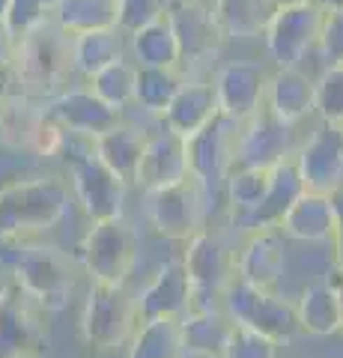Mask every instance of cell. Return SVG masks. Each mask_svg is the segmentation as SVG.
I'll list each match as a JSON object with an SVG mask.
<instances>
[{"mask_svg":"<svg viewBox=\"0 0 343 358\" xmlns=\"http://www.w3.org/2000/svg\"><path fill=\"white\" fill-rule=\"evenodd\" d=\"M69 212V185L54 176L15 179L0 188V245L51 230Z\"/></svg>","mask_w":343,"mask_h":358,"instance_id":"1","label":"cell"},{"mask_svg":"<svg viewBox=\"0 0 343 358\" xmlns=\"http://www.w3.org/2000/svg\"><path fill=\"white\" fill-rule=\"evenodd\" d=\"M138 322V296H131L126 284L93 281L81 317V334L93 352H114L126 346Z\"/></svg>","mask_w":343,"mask_h":358,"instance_id":"2","label":"cell"},{"mask_svg":"<svg viewBox=\"0 0 343 358\" xmlns=\"http://www.w3.org/2000/svg\"><path fill=\"white\" fill-rule=\"evenodd\" d=\"M72 69V57H69V36L48 21L39 30L27 33L18 39L15 48V60H13V78L27 87L30 93L39 96H57L60 84L66 72Z\"/></svg>","mask_w":343,"mask_h":358,"instance_id":"3","label":"cell"},{"mask_svg":"<svg viewBox=\"0 0 343 358\" xmlns=\"http://www.w3.org/2000/svg\"><path fill=\"white\" fill-rule=\"evenodd\" d=\"M224 313L236 326H248L275 343H290L302 334L295 301L281 299L275 289L245 284L239 278H233L224 289Z\"/></svg>","mask_w":343,"mask_h":358,"instance_id":"4","label":"cell"},{"mask_svg":"<svg viewBox=\"0 0 343 358\" xmlns=\"http://www.w3.org/2000/svg\"><path fill=\"white\" fill-rule=\"evenodd\" d=\"M236 134H239V122L218 114L212 122H206L200 131H194L185 138L188 173H191L194 182L203 188V194L209 200H215L221 192H224L227 173L233 171Z\"/></svg>","mask_w":343,"mask_h":358,"instance_id":"5","label":"cell"},{"mask_svg":"<svg viewBox=\"0 0 343 358\" xmlns=\"http://www.w3.org/2000/svg\"><path fill=\"white\" fill-rule=\"evenodd\" d=\"M138 260L135 230L123 218L93 221L81 242V263L96 284H126Z\"/></svg>","mask_w":343,"mask_h":358,"instance_id":"6","label":"cell"},{"mask_svg":"<svg viewBox=\"0 0 343 358\" xmlns=\"http://www.w3.org/2000/svg\"><path fill=\"white\" fill-rule=\"evenodd\" d=\"M323 9L314 6L311 0L305 3L278 6L265 27V51L275 69H286V66H302L316 51L319 27H323Z\"/></svg>","mask_w":343,"mask_h":358,"instance_id":"7","label":"cell"},{"mask_svg":"<svg viewBox=\"0 0 343 358\" xmlns=\"http://www.w3.org/2000/svg\"><path fill=\"white\" fill-rule=\"evenodd\" d=\"M209 203L212 200L203 194V188L194 179H185L180 185L147 192V218L159 236L188 242L194 233L206 230Z\"/></svg>","mask_w":343,"mask_h":358,"instance_id":"8","label":"cell"},{"mask_svg":"<svg viewBox=\"0 0 343 358\" xmlns=\"http://www.w3.org/2000/svg\"><path fill=\"white\" fill-rule=\"evenodd\" d=\"M69 176H72V192L75 200L81 203L90 221H108V218H123L126 203V182L119 179L110 167L98 162L93 147H87L81 155L69 159Z\"/></svg>","mask_w":343,"mask_h":358,"instance_id":"9","label":"cell"},{"mask_svg":"<svg viewBox=\"0 0 343 358\" xmlns=\"http://www.w3.org/2000/svg\"><path fill=\"white\" fill-rule=\"evenodd\" d=\"M293 159L302 173L305 192L337 194L343 188V129L340 122H323L311 131L302 147H295Z\"/></svg>","mask_w":343,"mask_h":358,"instance_id":"10","label":"cell"},{"mask_svg":"<svg viewBox=\"0 0 343 358\" xmlns=\"http://www.w3.org/2000/svg\"><path fill=\"white\" fill-rule=\"evenodd\" d=\"M293 129L295 126L278 120L269 108L263 105L254 117H248L245 122H239L233 164H242V167H275L278 162L290 159V155L295 152Z\"/></svg>","mask_w":343,"mask_h":358,"instance_id":"11","label":"cell"},{"mask_svg":"<svg viewBox=\"0 0 343 358\" xmlns=\"http://www.w3.org/2000/svg\"><path fill=\"white\" fill-rule=\"evenodd\" d=\"M15 284L45 310H60L72 293V275L54 248H24L15 257Z\"/></svg>","mask_w":343,"mask_h":358,"instance_id":"12","label":"cell"},{"mask_svg":"<svg viewBox=\"0 0 343 358\" xmlns=\"http://www.w3.org/2000/svg\"><path fill=\"white\" fill-rule=\"evenodd\" d=\"M45 117H51L66 134H78V138H98L102 131L114 129L123 120V110L110 108L102 102L90 87H75V90H60L45 102Z\"/></svg>","mask_w":343,"mask_h":358,"instance_id":"13","label":"cell"},{"mask_svg":"<svg viewBox=\"0 0 343 358\" xmlns=\"http://www.w3.org/2000/svg\"><path fill=\"white\" fill-rule=\"evenodd\" d=\"M265 84H269V72L260 63L233 60L221 66L212 81L218 110L236 122H245L265 105Z\"/></svg>","mask_w":343,"mask_h":358,"instance_id":"14","label":"cell"},{"mask_svg":"<svg viewBox=\"0 0 343 358\" xmlns=\"http://www.w3.org/2000/svg\"><path fill=\"white\" fill-rule=\"evenodd\" d=\"M185 179H191V173H188L185 138L164 126L159 131H149L147 147H143V155H140L135 185H140L143 192H156V188L180 185Z\"/></svg>","mask_w":343,"mask_h":358,"instance_id":"15","label":"cell"},{"mask_svg":"<svg viewBox=\"0 0 343 358\" xmlns=\"http://www.w3.org/2000/svg\"><path fill=\"white\" fill-rule=\"evenodd\" d=\"M168 18L173 24L176 39H180L182 63H197V60L212 57L218 45L224 42L209 0H170Z\"/></svg>","mask_w":343,"mask_h":358,"instance_id":"16","label":"cell"},{"mask_svg":"<svg viewBox=\"0 0 343 358\" xmlns=\"http://www.w3.org/2000/svg\"><path fill=\"white\" fill-rule=\"evenodd\" d=\"M182 266L194 289H206V293L218 296H224L227 284L236 278V254L221 242V236L209 230H200L188 239Z\"/></svg>","mask_w":343,"mask_h":358,"instance_id":"17","label":"cell"},{"mask_svg":"<svg viewBox=\"0 0 343 358\" xmlns=\"http://www.w3.org/2000/svg\"><path fill=\"white\" fill-rule=\"evenodd\" d=\"M286 266V236L278 227L248 233V242L236 254V278L260 289H275Z\"/></svg>","mask_w":343,"mask_h":358,"instance_id":"18","label":"cell"},{"mask_svg":"<svg viewBox=\"0 0 343 358\" xmlns=\"http://www.w3.org/2000/svg\"><path fill=\"white\" fill-rule=\"evenodd\" d=\"M39 352V326L33 299L15 281L0 287V358H21Z\"/></svg>","mask_w":343,"mask_h":358,"instance_id":"19","label":"cell"},{"mask_svg":"<svg viewBox=\"0 0 343 358\" xmlns=\"http://www.w3.org/2000/svg\"><path fill=\"white\" fill-rule=\"evenodd\" d=\"M305 194V182H302V173H298V164L295 159H284L272 167V179H269V192H265L263 203L257 209L245 212V215H230L233 227L254 233V230H265V227H278L284 212L290 209L298 197Z\"/></svg>","mask_w":343,"mask_h":358,"instance_id":"20","label":"cell"},{"mask_svg":"<svg viewBox=\"0 0 343 358\" xmlns=\"http://www.w3.org/2000/svg\"><path fill=\"white\" fill-rule=\"evenodd\" d=\"M340 227V212L331 194H316L305 192L295 203L284 212V218L278 224V230L286 239L295 242H328L335 239V233Z\"/></svg>","mask_w":343,"mask_h":358,"instance_id":"21","label":"cell"},{"mask_svg":"<svg viewBox=\"0 0 343 358\" xmlns=\"http://www.w3.org/2000/svg\"><path fill=\"white\" fill-rule=\"evenodd\" d=\"M265 108L278 120L298 126L314 114V78L302 66L275 69L265 84Z\"/></svg>","mask_w":343,"mask_h":358,"instance_id":"22","label":"cell"},{"mask_svg":"<svg viewBox=\"0 0 343 358\" xmlns=\"http://www.w3.org/2000/svg\"><path fill=\"white\" fill-rule=\"evenodd\" d=\"M188 296H191V281L182 260L164 263L156 278L140 289L138 296V313L140 320L149 317H185L188 310Z\"/></svg>","mask_w":343,"mask_h":358,"instance_id":"23","label":"cell"},{"mask_svg":"<svg viewBox=\"0 0 343 358\" xmlns=\"http://www.w3.org/2000/svg\"><path fill=\"white\" fill-rule=\"evenodd\" d=\"M147 138H149L147 129L119 120L114 129H108V131L98 134V138H93V152L98 155V162L105 167H110L126 185H135Z\"/></svg>","mask_w":343,"mask_h":358,"instance_id":"24","label":"cell"},{"mask_svg":"<svg viewBox=\"0 0 343 358\" xmlns=\"http://www.w3.org/2000/svg\"><path fill=\"white\" fill-rule=\"evenodd\" d=\"M221 110H218L215 87L209 81H185L180 87V93L173 96V102L164 108L159 122L164 129L188 138V134L200 131L206 122H212Z\"/></svg>","mask_w":343,"mask_h":358,"instance_id":"25","label":"cell"},{"mask_svg":"<svg viewBox=\"0 0 343 358\" xmlns=\"http://www.w3.org/2000/svg\"><path fill=\"white\" fill-rule=\"evenodd\" d=\"M69 57L72 72H78L81 78H93L105 66L129 57V33L119 27L75 33V36H69Z\"/></svg>","mask_w":343,"mask_h":358,"instance_id":"26","label":"cell"},{"mask_svg":"<svg viewBox=\"0 0 343 358\" xmlns=\"http://www.w3.org/2000/svg\"><path fill=\"white\" fill-rule=\"evenodd\" d=\"M129 57L135 66H161V69H182L180 39L173 33L168 13L129 33Z\"/></svg>","mask_w":343,"mask_h":358,"instance_id":"27","label":"cell"},{"mask_svg":"<svg viewBox=\"0 0 343 358\" xmlns=\"http://www.w3.org/2000/svg\"><path fill=\"white\" fill-rule=\"evenodd\" d=\"M295 310H298V326H302L305 334L331 338V334L343 331V310H340L337 284H331V281L307 284L295 301Z\"/></svg>","mask_w":343,"mask_h":358,"instance_id":"28","label":"cell"},{"mask_svg":"<svg viewBox=\"0 0 343 358\" xmlns=\"http://www.w3.org/2000/svg\"><path fill=\"white\" fill-rule=\"evenodd\" d=\"M126 358H185L182 317L140 320L126 343Z\"/></svg>","mask_w":343,"mask_h":358,"instance_id":"29","label":"cell"},{"mask_svg":"<svg viewBox=\"0 0 343 358\" xmlns=\"http://www.w3.org/2000/svg\"><path fill=\"white\" fill-rule=\"evenodd\" d=\"M224 39H257L275 15L272 0H209Z\"/></svg>","mask_w":343,"mask_h":358,"instance_id":"30","label":"cell"},{"mask_svg":"<svg viewBox=\"0 0 343 358\" xmlns=\"http://www.w3.org/2000/svg\"><path fill=\"white\" fill-rule=\"evenodd\" d=\"M233 329V320L224 310H206V313H185L182 317V341L185 355L200 358H221Z\"/></svg>","mask_w":343,"mask_h":358,"instance_id":"31","label":"cell"},{"mask_svg":"<svg viewBox=\"0 0 343 358\" xmlns=\"http://www.w3.org/2000/svg\"><path fill=\"white\" fill-rule=\"evenodd\" d=\"M51 21L66 36L117 27V0H60Z\"/></svg>","mask_w":343,"mask_h":358,"instance_id":"32","label":"cell"},{"mask_svg":"<svg viewBox=\"0 0 343 358\" xmlns=\"http://www.w3.org/2000/svg\"><path fill=\"white\" fill-rule=\"evenodd\" d=\"M185 84L182 69H161V66H138V81H135V105L143 114L159 117L164 108L173 102V96L180 93Z\"/></svg>","mask_w":343,"mask_h":358,"instance_id":"33","label":"cell"},{"mask_svg":"<svg viewBox=\"0 0 343 358\" xmlns=\"http://www.w3.org/2000/svg\"><path fill=\"white\" fill-rule=\"evenodd\" d=\"M135 81H138V66L131 63V57H123V60L105 66V69L96 72L93 78H87V87H90L102 102H108L110 108L126 114V108L135 105Z\"/></svg>","mask_w":343,"mask_h":358,"instance_id":"34","label":"cell"},{"mask_svg":"<svg viewBox=\"0 0 343 358\" xmlns=\"http://www.w3.org/2000/svg\"><path fill=\"white\" fill-rule=\"evenodd\" d=\"M269 179H272V167L233 164V171L227 173V182H224L230 215H245V212L257 209L263 203L265 192H269Z\"/></svg>","mask_w":343,"mask_h":358,"instance_id":"35","label":"cell"},{"mask_svg":"<svg viewBox=\"0 0 343 358\" xmlns=\"http://www.w3.org/2000/svg\"><path fill=\"white\" fill-rule=\"evenodd\" d=\"M314 114L323 122H343V63H331L314 78Z\"/></svg>","mask_w":343,"mask_h":358,"instance_id":"36","label":"cell"},{"mask_svg":"<svg viewBox=\"0 0 343 358\" xmlns=\"http://www.w3.org/2000/svg\"><path fill=\"white\" fill-rule=\"evenodd\" d=\"M60 0H13L6 13V24L13 27V33L21 39L27 33L39 30L42 24H48L54 9H57Z\"/></svg>","mask_w":343,"mask_h":358,"instance_id":"37","label":"cell"},{"mask_svg":"<svg viewBox=\"0 0 343 358\" xmlns=\"http://www.w3.org/2000/svg\"><path fill=\"white\" fill-rule=\"evenodd\" d=\"M278 346L281 343H275L272 338H265V334L233 322L221 358H278Z\"/></svg>","mask_w":343,"mask_h":358,"instance_id":"38","label":"cell"},{"mask_svg":"<svg viewBox=\"0 0 343 358\" xmlns=\"http://www.w3.org/2000/svg\"><path fill=\"white\" fill-rule=\"evenodd\" d=\"M168 3L170 0H117V27L126 33L138 30L161 18L168 13Z\"/></svg>","mask_w":343,"mask_h":358,"instance_id":"39","label":"cell"},{"mask_svg":"<svg viewBox=\"0 0 343 358\" xmlns=\"http://www.w3.org/2000/svg\"><path fill=\"white\" fill-rule=\"evenodd\" d=\"M316 51L323 54L326 66L343 63V9H331L323 15V27H319Z\"/></svg>","mask_w":343,"mask_h":358,"instance_id":"40","label":"cell"},{"mask_svg":"<svg viewBox=\"0 0 343 358\" xmlns=\"http://www.w3.org/2000/svg\"><path fill=\"white\" fill-rule=\"evenodd\" d=\"M13 66H0V131L6 129V120L13 114Z\"/></svg>","mask_w":343,"mask_h":358,"instance_id":"41","label":"cell"},{"mask_svg":"<svg viewBox=\"0 0 343 358\" xmlns=\"http://www.w3.org/2000/svg\"><path fill=\"white\" fill-rule=\"evenodd\" d=\"M15 48H18V36L6 24V18H0V66H13Z\"/></svg>","mask_w":343,"mask_h":358,"instance_id":"42","label":"cell"},{"mask_svg":"<svg viewBox=\"0 0 343 358\" xmlns=\"http://www.w3.org/2000/svg\"><path fill=\"white\" fill-rule=\"evenodd\" d=\"M335 197V203H337V212H340V227L335 233V239H331V248H335V260H337V272L343 275V188L337 194H331Z\"/></svg>","mask_w":343,"mask_h":358,"instance_id":"43","label":"cell"},{"mask_svg":"<svg viewBox=\"0 0 343 358\" xmlns=\"http://www.w3.org/2000/svg\"><path fill=\"white\" fill-rule=\"evenodd\" d=\"M314 6H319L323 13H331V9H343V0H311Z\"/></svg>","mask_w":343,"mask_h":358,"instance_id":"44","label":"cell"},{"mask_svg":"<svg viewBox=\"0 0 343 358\" xmlns=\"http://www.w3.org/2000/svg\"><path fill=\"white\" fill-rule=\"evenodd\" d=\"M337 296H340V310H343V275H337Z\"/></svg>","mask_w":343,"mask_h":358,"instance_id":"45","label":"cell"},{"mask_svg":"<svg viewBox=\"0 0 343 358\" xmlns=\"http://www.w3.org/2000/svg\"><path fill=\"white\" fill-rule=\"evenodd\" d=\"M9 3H13V0H0V18H6V13H9Z\"/></svg>","mask_w":343,"mask_h":358,"instance_id":"46","label":"cell"},{"mask_svg":"<svg viewBox=\"0 0 343 358\" xmlns=\"http://www.w3.org/2000/svg\"><path fill=\"white\" fill-rule=\"evenodd\" d=\"M275 6H290V3H305V0H272Z\"/></svg>","mask_w":343,"mask_h":358,"instance_id":"47","label":"cell"},{"mask_svg":"<svg viewBox=\"0 0 343 358\" xmlns=\"http://www.w3.org/2000/svg\"><path fill=\"white\" fill-rule=\"evenodd\" d=\"M21 358H39V355H21Z\"/></svg>","mask_w":343,"mask_h":358,"instance_id":"48","label":"cell"},{"mask_svg":"<svg viewBox=\"0 0 343 358\" xmlns=\"http://www.w3.org/2000/svg\"><path fill=\"white\" fill-rule=\"evenodd\" d=\"M340 129H343V122H340Z\"/></svg>","mask_w":343,"mask_h":358,"instance_id":"49","label":"cell"}]
</instances>
